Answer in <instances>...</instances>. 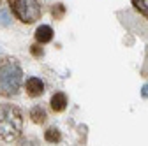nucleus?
I'll return each mask as SVG.
<instances>
[{
    "label": "nucleus",
    "instance_id": "f03ea898",
    "mask_svg": "<svg viewBox=\"0 0 148 146\" xmlns=\"http://www.w3.org/2000/svg\"><path fill=\"white\" fill-rule=\"evenodd\" d=\"M23 70L14 58H4L0 62V95L14 97L20 92Z\"/></svg>",
    "mask_w": 148,
    "mask_h": 146
},
{
    "label": "nucleus",
    "instance_id": "0eeeda50",
    "mask_svg": "<svg viewBox=\"0 0 148 146\" xmlns=\"http://www.w3.org/2000/svg\"><path fill=\"white\" fill-rule=\"evenodd\" d=\"M30 118H32V121L34 123H44L46 121V111H44V109L41 107V106H34L32 109H30Z\"/></svg>",
    "mask_w": 148,
    "mask_h": 146
},
{
    "label": "nucleus",
    "instance_id": "f8f14e48",
    "mask_svg": "<svg viewBox=\"0 0 148 146\" xmlns=\"http://www.w3.org/2000/svg\"><path fill=\"white\" fill-rule=\"evenodd\" d=\"M141 95H143V99H148V83L141 88Z\"/></svg>",
    "mask_w": 148,
    "mask_h": 146
},
{
    "label": "nucleus",
    "instance_id": "6e6552de",
    "mask_svg": "<svg viewBox=\"0 0 148 146\" xmlns=\"http://www.w3.org/2000/svg\"><path fill=\"white\" fill-rule=\"evenodd\" d=\"M44 139H46L48 143L55 144V143H60V141H62V134H60V130H58V129L51 127V129H48V130L44 132Z\"/></svg>",
    "mask_w": 148,
    "mask_h": 146
},
{
    "label": "nucleus",
    "instance_id": "39448f33",
    "mask_svg": "<svg viewBox=\"0 0 148 146\" xmlns=\"http://www.w3.org/2000/svg\"><path fill=\"white\" fill-rule=\"evenodd\" d=\"M53 39V28L49 25H41V27H37L35 30V41L37 42H41V44H46Z\"/></svg>",
    "mask_w": 148,
    "mask_h": 146
},
{
    "label": "nucleus",
    "instance_id": "9b49d317",
    "mask_svg": "<svg viewBox=\"0 0 148 146\" xmlns=\"http://www.w3.org/2000/svg\"><path fill=\"white\" fill-rule=\"evenodd\" d=\"M18 146H39V143H37L35 137H23L18 143Z\"/></svg>",
    "mask_w": 148,
    "mask_h": 146
},
{
    "label": "nucleus",
    "instance_id": "9d476101",
    "mask_svg": "<svg viewBox=\"0 0 148 146\" xmlns=\"http://www.w3.org/2000/svg\"><path fill=\"white\" fill-rule=\"evenodd\" d=\"M11 25V16L5 9H0V27H9Z\"/></svg>",
    "mask_w": 148,
    "mask_h": 146
},
{
    "label": "nucleus",
    "instance_id": "423d86ee",
    "mask_svg": "<svg viewBox=\"0 0 148 146\" xmlns=\"http://www.w3.org/2000/svg\"><path fill=\"white\" fill-rule=\"evenodd\" d=\"M67 107V95L64 92H57L51 97V109L55 113H62Z\"/></svg>",
    "mask_w": 148,
    "mask_h": 146
},
{
    "label": "nucleus",
    "instance_id": "f257e3e1",
    "mask_svg": "<svg viewBox=\"0 0 148 146\" xmlns=\"http://www.w3.org/2000/svg\"><path fill=\"white\" fill-rule=\"evenodd\" d=\"M23 130V115L20 107L12 104L0 106V139L11 143L21 136Z\"/></svg>",
    "mask_w": 148,
    "mask_h": 146
},
{
    "label": "nucleus",
    "instance_id": "7ed1b4c3",
    "mask_svg": "<svg viewBox=\"0 0 148 146\" xmlns=\"http://www.w3.org/2000/svg\"><path fill=\"white\" fill-rule=\"evenodd\" d=\"M9 5L14 16L21 23H27V25L35 23L42 14L39 0H9Z\"/></svg>",
    "mask_w": 148,
    "mask_h": 146
},
{
    "label": "nucleus",
    "instance_id": "20e7f679",
    "mask_svg": "<svg viewBox=\"0 0 148 146\" xmlns=\"http://www.w3.org/2000/svg\"><path fill=\"white\" fill-rule=\"evenodd\" d=\"M25 90L30 97H39V95L44 93V83L41 81V78L32 76L25 81Z\"/></svg>",
    "mask_w": 148,
    "mask_h": 146
},
{
    "label": "nucleus",
    "instance_id": "1a4fd4ad",
    "mask_svg": "<svg viewBox=\"0 0 148 146\" xmlns=\"http://www.w3.org/2000/svg\"><path fill=\"white\" fill-rule=\"evenodd\" d=\"M132 5L136 11H139L141 14L148 16V0H132Z\"/></svg>",
    "mask_w": 148,
    "mask_h": 146
}]
</instances>
